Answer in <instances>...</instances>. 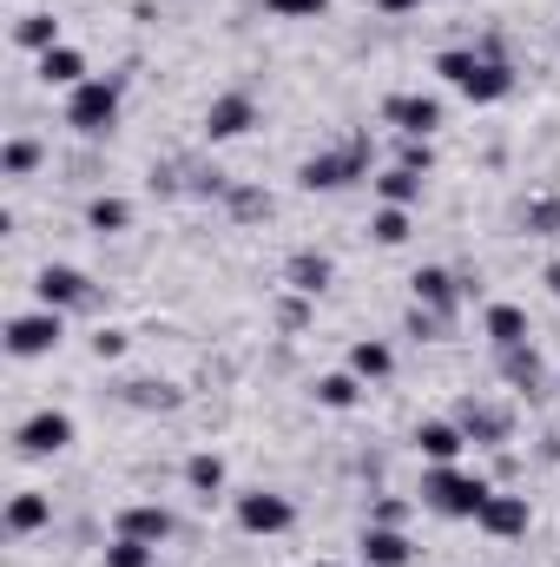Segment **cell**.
<instances>
[{
    "instance_id": "obj_1",
    "label": "cell",
    "mask_w": 560,
    "mask_h": 567,
    "mask_svg": "<svg viewBox=\"0 0 560 567\" xmlns=\"http://www.w3.org/2000/svg\"><path fill=\"white\" fill-rule=\"evenodd\" d=\"M436 73L449 79V86H462L475 106H495V99H508L515 92V73H508V59H495V53H442L436 59Z\"/></svg>"
},
{
    "instance_id": "obj_2",
    "label": "cell",
    "mask_w": 560,
    "mask_h": 567,
    "mask_svg": "<svg viewBox=\"0 0 560 567\" xmlns=\"http://www.w3.org/2000/svg\"><path fill=\"white\" fill-rule=\"evenodd\" d=\"M488 482L482 476H462L455 462H436L429 476H422V502L436 509V515H449V522H475L482 509H488Z\"/></svg>"
},
{
    "instance_id": "obj_3",
    "label": "cell",
    "mask_w": 560,
    "mask_h": 567,
    "mask_svg": "<svg viewBox=\"0 0 560 567\" xmlns=\"http://www.w3.org/2000/svg\"><path fill=\"white\" fill-rule=\"evenodd\" d=\"M119 119V79H86V86H73V99H66V126H79V132H106Z\"/></svg>"
},
{
    "instance_id": "obj_4",
    "label": "cell",
    "mask_w": 560,
    "mask_h": 567,
    "mask_svg": "<svg viewBox=\"0 0 560 567\" xmlns=\"http://www.w3.org/2000/svg\"><path fill=\"white\" fill-rule=\"evenodd\" d=\"M370 172V145L356 139V145H343V152H317V159H304V185L310 192H337V185H350V178H363Z\"/></svg>"
},
{
    "instance_id": "obj_5",
    "label": "cell",
    "mask_w": 560,
    "mask_h": 567,
    "mask_svg": "<svg viewBox=\"0 0 560 567\" xmlns=\"http://www.w3.org/2000/svg\"><path fill=\"white\" fill-rule=\"evenodd\" d=\"M59 337H66L59 310H33V317H13V324H7V350H13V357H46Z\"/></svg>"
},
{
    "instance_id": "obj_6",
    "label": "cell",
    "mask_w": 560,
    "mask_h": 567,
    "mask_svg": "<svg viewBox=\"0 0 560 567\" xmlns=\"http://www.w3.org/2000/svg\"><path fill=\"white\" fill-rule=\"evenodd\" d=\"M383 119H389L403 139H429V132L442 126V106H436L429 92H396V99L383 106Z\"/></svg>"
},
{
    "instance_id": "obj_7",
    "label": "cell",
    "mask_w": 560,
    "mask_h": 567,
    "mask_svg": "<svg viewBox=\"0 0 560 567\" xmlns=\"http://www.w3.org/2000/svg\"><path fill=\"white\" fill-rule=\"evenodd\" d=\"M66 443H73V416H59V410H40V416L20 423V449L26 456H59Z\"/></svg>"
},
{
    "instance_id": "obj_8",
    "label": "cell",
    "mask_w": 560,
    "mask_h": 567,
    "mask_svg": "<svg viewBox=\"0 0 560 567\" xmlns=\"http://www.w3.org/2000/svg\"><path fill=\"white\" fill-rule=\"evenodd\" d=\"M238 522H244V535H284L297 515H290L284 495H244V502H238Z\"/></svg>"
},
{
    "instance_id": "obj_9",
    "label": "cell",
    "mask_w": 560,
    "mask_h": 567,
    "mask_svg": "<svg viewBox=\"0 0 560 567\" xmlns=\"http://www.w3.org/2000/svg\"><path fill=\"white\" fill-rule=\"evenodd\" d=\"M40 304H46V310L86 304V277H79L73 264H46V271H40Z\"/></svg>"
},
{
    "instance_id": "obj_10",
    "label": "cell",
    "mask_w": 560,
    "mask_h": 567,
    "mask_svg": "<svg viewBox=\"0 0 560 567\" xmlns=\"http://www.w3.org/2000/svg\"><path fill=\"white\" fill-rule=\"evenodd\" d=\"M475 522L488 535H528V495H488V509Z\"/></svg>"
},
{
    "instance_id": "obj_11",
    "label": "cell",
    "mask_w": 560,
    "mask_h": 567,
    "mask_svg": "<svg viewBox=\"0 0 560 567\" xmlns=\"http://www.w3.org/2000/svg\"><path fill=\"white\" fill-rule=\"evenodd\" d=\"M409 555H416L409 535H396V528H383V522L363 535V567H409Z\"/></svg>"
},
{
    "instance_id": "obj_12",
    "label": "cell",
    "mask_w": 560,
    "mask_h": 567,
    "mask_svg": "<svg viewBox=\"0 0 560 567\" xmlns=\"http://www.w3.org/2000/svg\"><path fill=\"white\" fill-rule=\"evenodd\" d=\"M244 126H251V99H244V92L211 99V112H205V132H211V139H238Z\"/></svg>"
},
{
    "instance_id": "obj_13",
    "label": "cell",
    "mask_w": 560,
    "mask_h": 567,
    "mask_svg": "<svg viewBox=\"0 0 560 567\" xmlns=\"http://www.w3.org/2000/svg\"><path fill=\"white\" fill-rule=\"evenodd\" d=\"M462 443H469V436H462V423H422V429H416V449H422L429 462H455V456H462Z\"/></svg>"
},
{
    "instance_id": "obj_14",
    "label": "cell",
    "mask_w": 560,
    "mask_h": 567,
    "mask_svg": "<svg viewBox=\"0 0 560 567\" xmlns=\"http://www.w3.org/2000/svg\"><path fill=\"white\" fill-rule=\"evenodd\" d=\"M119 535H132V542H152V548H158V542L172 535V515H165V509H152V502H139V509H125V515H119Z\"/></svg>"
},
{
    "instance_id": "obj_15",
    "label": "cell",
    "mask_w": 560,
    "mask_h": 567,
    "mask_svg": "<svg viewBox=\"0 0 560 567\" xmlns=\"http://www.w3.org/2000/svg\"><path fill=\"white\" fill-rule=\"evenodd\" d=\"M40 79H46V86H86V59H79L73 46H46V53H40Z\"/></svg>"
},
{
    "instance_id": "obj_16",
    "label": "cell",
    "mask_w": 560,
    "mask_h": 567,
    "mask_svg": "<svg viewBox=\"0 0 560 567\" xmlns=\"http://www.w3.org/2000/svg\"><path fill=\"white\" fill-rule=\"evenodd\" d=\"M462 436L469 443H508V416L488 403H462Z\"/></svg>"
},
{
    "instance_id": "obj_17",
    "label": "cell",
    "mask_w": 560,
    "mask_h": 567,
    "mask_svg": "<svg viewBox=\"0 0 560 567\" xmlns=\"http://www.w3.org/2000/svg\"><path fill=\"white\" fill-rule=\"evenodd\" d=\"M53 522V502L46 495H13L7 502V535H33V528H46Z\"/></svg>"
},
{
    "instance_id": "obj_18",
    "label": "cell",
    "mask_w": 560,
    "mask_h": 567,
    "mask_svg": "<svg viewBox=\"0 0 560 567\" xmlns=\"http://www.w3.org/2000/svg\"><path fill=\"white\" fill-rule=\"evenodd\" d=\"M488 337H495L502 350H521V344H528V310H515V304H495V310H488Z\"/></svg>"
},
{
    "instance_id": "obj_19",
    "label": "cell",
    "mask_w": 560,
    "mask_h": 567,
    "mask_svg": "<svg viewBox=\"0 0 560 567\" xmlns=\"http://www.w3.org/2000/svg\"><path fill=\"white\" fill-rule=\"evenodd\" d=\"M376 198H383V205H403V211H409V205L422 198V178H416V172H403V165H389V172L376 178Z\"/></svg>"
},
{
    "instance_id": "obj_20",
    "label": "cell",
    "mask_w": 560,
    "mask_h": 567,
    "mask_svg": "<svg viewBox=\"0 0 560 567\" xmlns=\"http://www.w3.org/2000/svg\"><path fill=\"white\" fill-rule=\"evenodd\" d=\"M290 284H297L304 297H317V291L330 284V258H317V251H297V258H290Z\"/></svg>"
},
{
    "instance_id": "obj_21",
    "label": "cell",
    "mask_w": 560,
    "mask_h": 567,
    "mask_svg": "<svg viewBox=\"0 0 560 567\" xmlns=\"http://www.w3.org/2000/svg\"><path fill=\"white\" fill-rule=\"evenodd\" d=\"M409 284H416V297H422L429 310H449V304H455V277H449V271H436V264H429V271H416Z\"/></svg>"
},
{
    "instance_id": "obj_22",
    "label": "cell",
    "mask_w": 560,
    "mask_h": 567,
    "mask_svg": "<svg viewBox=\"0 0 560 567\" xmlns=\"http://www.w3.org/2000/svg\"><path fill=\"white\" fill-rule=\"evenodd\" d=\"M356 370H337V377H317V403L323 410H356Z\"/></svg>"
},
{
    "instance_id": "obj_23",
    "label": "cell",
    "mask_w": 560,
    "mask_h": 567,
    "mask_svg": "<svg viewBox=\"0 0 560 567\" xmlns=\"http://www.w3.org/2000/svg\"><path fill=\"white\" fill-rule=\"evenodd\" d=\"M13 40L33 46V53H46V46H59V20H53V13H26V20L13 26Z\"/></svg>"
},
{
    "instance_id": "obj_24",
    "label": "cell",
    "mask_w": 560,
    "mask_h": 567,
    "mask_svg": "<svg viewBox=\"0 0 560 567\" xmlns=\"http://www.w3.org/2000/svg\"><path fill=\"white\" fill-rule=\"evenodd\" d=\"M389 363H396V357H389V344H356V350H350V370H356L363 383L389 377Z\"/></svg>"
},
{
    "instance_id": "obj_25",
    "label": "cell",
    "mask_w": 560,
    "mask_h": 567,
    "mask_svg": "<svg viewBox=\"0 0 560 567\" xmlns=\"http://www.w3.org/2000/svg\"><path fill=\"white\" fill-rule=\"evenodd\" d=\"M33 165H40V145H33V139H7V152H0V172H7V178H26Z\"/></svg>"
},
{
    "instance_id": "obj_26",
    "label": "cell",
    "mask_w": 560,
    "mask_h": 567,
    "mask_svg": "<svg viewBox=\"0 0 560 567\" xmlns=\"http://www.w3.org/2000/svg\"><path fill=\"white\" fill-rule=\"evenodd\" d=\"M86 218H92V231H125V225H132V205H125V198H92Z\"/></svg>"
},
{
    "instance_id": "obj_27",
    "label": "cell",
    "mask_w": 560,
    "mask_h": 567,
    "mask_svg": "<svg viewBox=\"0 0 560 567\" xmlns=\"http://www.w3.org/2000/svg\"><path fill=\"white\" fill-rule=\"evenodd\" d=\"M370 231H376V244H403V238H409V211H403V205H383V211L370 218Z\"/></svg>"
},
{
    "instance_id": "obj_28",
    "label": "cell",
    "mask_w": 560,
    "mask_h": 567,
    "mask_svg": "<svg viewBox=\"0 0 560 567\" xmlns=\"http://www.w3.org/2000/svg\"><path fill=\"white\" fill-rule=\"evenodd\" d=\"M185 482H191L198 495H218V489H224V462H218V456H191V469H185Z\"/></svg>"
},
{
    "instance_id": "obj_29",
    "label": "cell",
    "mask_w": 560,
    "mask_h": 567,
    "mask_svg": "<svg viewBox=\"0 0 560 567\" xmlns=\"http://www.w3.org/2000/svg\"><path fill=\"white\" fill-rule=\"evenodd\" d=\"M106 567H152V542H132V535H119V542L106 548Z\"/></svg>"
},
{
    "instance_id": "obj_30",
    "label": "cell",
    "mask_w": 560,
    "mask_h": 567,
    "mask_svg": "<svg viewBox=\"0 0 560 567\" xmlns=\"http://www.w3.org/2000/svg\"><path fill=\"white\" fill-rule=\"evenodd\" d=\"M508 377L535 396V390H541V357H535V350H508Z\"/></svg>"
},
{
    "instance_id": "obj_31",
    "label": "cell",
    "mask_w": 560,
    "mask_h": 567,
    "mask_svg": "<svg viewBox=\"0 0 560 567\" xmlns=\"http://www.w3.org/2000/svg\"><path fill=\"white\" fill-rule=\"evenodd\" d=\"M264 7H271L277 20H317V13H323V0H264Z\"/></svg>"
},
{
    "instance_id": "obj_32",
    "label": "cell",
    "mask_w": 560,
    "mask_h": 567,
    "mask_svg": "<svg viewBox=\"0 0 560 567\" xmlns=\"http://www.w3.org/2000/svg\"><path fill=\"white\" fill-rule=\"evenodd\" d=\"M429 165H436V152H429V139H409V145H403V172H416V178H422Z\"/></svg>"
},
{
    "instance_id": "obj_33",
    "label": "cell",
    "mask_w": 560,
    "mask_h": 567,
    "mask_svg": "<svg viewBox=\"0 0 560 567\" xmlns=\"http://www.w3.org/2000/svg\"><path fill=\"white\" fill-rule=\"evenodd\" d=\"M528 225H535V231L548 238V231H554V225H560V205H554V198H541V205L528 211Z\"/></svg>"
},
{
    "instance_id": "obj_34",
    "label": "cell",
    "mask_w": 560,
    "mask_h": 567,
    "mask_svg": "<svg viewBox=\"0 0 560 567\" xmlns=\"http://www.w3.org/2000/svg\"><path fill=\"white\" fill-rule=\"evenodd\" d=\"M383 13H409V7H429V0H376Z\"/></svg>"
},
{
    "instance_id": "obj_35",
    "label": "cell",
    "mask_w": 560,
    "mask_h": 567,
    "mask_svg": "<svg viewBox=\"0 0 560 567\" xmlns=\"http://www.w3.org/2000/svg\"><path fill=\"white\" fill-rule=\"evenodd\" d=\"M548 291L560 297V264H548Z\"/></svg>"
}]
</instances>
